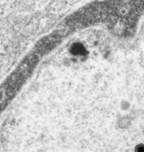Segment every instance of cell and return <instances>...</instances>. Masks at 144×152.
Wrapping results in <instances>:
<instances>
[{"label": "cell", "mask_w": 144, "mask_h": 152, "mask_svg": "<svg viewBox=\"0 0 144 152\" xmlns=\"http://www.w3.org/2000/svg\"><path fill=\"white\" fill-rule=\"evenodd\" d=\"M36 60V58L33 56L25 59L0 87V111L3 110L15 93L20 89L25 79L33 71Z\"/></svg>", "instance_id": "1"}, {"label": "cell", "mask_w": 144, "mask_h": 152, "mask_svg": "<svg viewBox=\"0 0 144 152\" xmlns=\"http://www.w3.org/2000/svg\"><path fill=\"white\" fill-rule=\"evenodd\" d=\"M134 152H144V143H138L134 147Z\"/></svg>", "instance_id": "2"}]
</instances>
